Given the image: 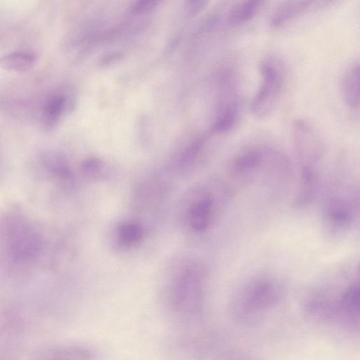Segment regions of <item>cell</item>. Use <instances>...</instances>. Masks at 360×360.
Masks as SVG:
<instances>
[{"mask_svg": "<svg viewBox=\"0 0 360 360\" xmlns=\"http://www.w3.org/2000/svg\"><path fill=\"white\" fill-rule=\"evenodd\" d=\"M292 136L300 169L319 170L324 148L321 137L307 120L297 119L292 125Z\"/></svg>", "mask_w": 360, "mask_h": 360, "instance_id": "cell-6", "label": "cell"}, {"mask_svg": "<svg viewBox=\"0 0 360 360\" xmlns=\"http://www.w3.org/2000/svg\"><path fill=\"white\" fill-rule=\"evenodd\" d=\"M261 85L250 104L252 115L261 119L267 117L275 108L283 85L281 70L272 63L265 60L259 65Z\"/></svg>", "mask_w": 360, "mask_h": 360, "instance_id": "cell-4", "label": "cell"}, {"mask_svg": "<svg viewBox=\"0 0 360 360\" xmlns=\"http://www.w3.org/2000/svg\"><path fill=\"white\" fill-rule=\"evenodd\" d=\"M143 236L141 227L134 224L122 225L118 230V238L121 244L129 246L137 243Z\"/></svg>", "mask_w": 360, "mask_h": 360, "instance_id": "cell-15", "label": "cell"}, {"mask_svg": "<svg viewBox=\"0 0 360 360\" xmlns=\"http://www.w3.org/2000/svg\"><path fill=\"white\" fill-rule=\"evenodd\" d=\"M359 287L358 282L350 283L342 293L340 307L345 316L355 319L359 315Z\"/></svg>", "mask_w": 360, "mask_h": 360, "instance_id": "cell-14", "label": "cell"}, {"mask_svg": "<svg viewBox=\"0 0 360 360\" xmlns=\"http://www.w3.org/2000/svg\"><path fill=\"white\" fill-rule=\"evenodd\" d=\"M37 60V55L32 52L15 51L1 57L0 66L9 71L22 72L31 69Z\"/></svg>", "mask_w": 360, "mask_h": 360, "instance_id": "cell-13", "label": "cell"}, {"mask_svg": "<svg viewBox=\"0 0 360 360\" xmlns=\"http://www.w3.org/2000/svg\"><path fill=\"white\" fill-rule=\"evenodd\" d=\"M43 248L41 234L21 212L11 210L0 217V266L4 270L30 266Z\"/></svg>", "mask_w": 360, "mask_h": 360, "instance_id": "cell-1", "label": "cell"}, {"mask_svg": "<svg viewBox=\"0 0 360 360\" xmlns=\"http://www.w3.org/2000/svg\"><path fill=\"white\" fill-rule=\"evenodd\" d=\"M262 1L245 0L236 2L228 11L226 22L229 25L237 26L254 18L259 11Z\"/></svg>", "mask_w": 360, "mask_h": 360, "instance_id": "cell-11", "label": "cell"}, {"mask_svg": "<svg viewBox=\"0 0 360 360\" xmlns=\"http://www.w3.org/2000/svg\"><path fill=\"white\" fill-rule=\"evenodd\" d=\"M338 188L329 194L323 207V222L331 234L348 231L359 215L358 193L345 186Z\"/></svg>", "mask_w": 360, "mask_h": 360, "instance_id": "cell-3", "label": "cell"}, {"mask_svg": "<svg viewBox=\"0 0 360 360\" xmlns=\"http://www.w3.org/2000/svg\"><path fill=\"white\" fill-rule=\"evenodd\" d=\"M158 3L157 1H139L133 4L131 11L135 14L146 12L155 8Z\"/></svg>", "mask_w": 360, "mask_h": 360, "instance_id": "cell-16", "label": "cell"}, {"mask_svg": "<svg viewBox=\"0 0 360 360\" xmlns=\"http://www.w3.org/2000/svg\"><path fill=\"white\" fill-rule=\"evenodd\" d=\"M280 294L281 287L277 281L269 276H259L243 288L237 304L242 312L257 314L274 305Z\"/></svg>", "mask_w": 360, "mask_h": 360, "instance_id": "cell-5", "label": "cell"}, {"mask_svg": "<svg viewBox=\"0 0 360 360\" xmlns=\"http://www.w3.org/2000/svg\"><path fill=\"white\" fill-rule=\"evenodd\" d=\"M314 3L312 1H288L282 3L271 16V27L278 28L284 25L307 11Z\"/></svg>", "mask_w": 360, "mask_h": 360, "instance_id": "cell-10", "label": "cell"}, {"mask_svg": "<svg viewBox=\"0 0 360 360\" xmlns=\"http://www.w3.org/2000/svg\"><path fill=\"white\" fill-rule=\"evenodd\" d=\"M69 105V98L65 90L58 89L47 94L41 109L40 117L44 129L52 131L60 122Z\"/></svg>", "mask_w": 360, "mask_h": 360, "instance_id": "cell-7", "label": "cell"}, {"mask_svg": "<svg viewBox=\"0 0 360 360\" xmlns=\"http://www.w3.org/2000/svg\"><path fill=\"white\" fill-rule=\"evenodd\" d=\"M215 206L212 193L203 191L190 210V224L195 231L203 232L207 229L214 216Z\"/></svg>", "mask_w": 360, "mask_h": 360, "instance_id": "cell-8", "label": "cell"}, {"mask_svg": "<svg viewBox=\"0 0 360 360\" xmlns=\"http://www.w3.org/2000/svg\"><path fill=\"white\" fill-rule=\"evenodd\" d=\"M238 112V104L234 98L226 101L211 127L212 132L223 134L231 131L236 123Z\"/></svg>", "mask_w": 360, "mask_h": 360, "instance_id": "cell-12", "label": "cell"}, {"mask_svg": "<svg viewBox=\"0 0 360 360\" xmlns=\"http://www.w3.org/2000/svg\"><path fill=\"white\" fill-rule=\"evenodd\" d=\"M207 4V1H196L191 2L190 5V13L193 15L200 12Z\"/></svg>", "mask_w": 360, "mask_h": 360, "instance_id": "cell-17", "label": "cell"}, {"mask_svg": "<svg viewBox=\"0 0 360 360\" xmlns=\"http://www.w3.org/2000/svg\"><path fill=\"white\" fill-rule=\"evenodd\" d=\"M341 91L346 105L356 110L359 106V63L351 64L343 74Z\"/></svg>", "mask_w": 360, "mask_h": 360, "instance_id": "cell-9", "label": "cell"}, {"mask_svg": "<svg viewBox=\"0 0 360 360\" xmlns=\"http://www.w3.org/2000/svg\"><path fill=\"white\" fill-rule=\"evenodd\" d=\"M287 170L283 153L269 146H253L238 153L231 163L230 172L236 181L252 183L264 176L282 181Z\"/></svg>", "mask_w": 360, "mask_h": 360, "instance_id": "cell-2", "label": "cell"}]
</instances>
